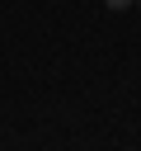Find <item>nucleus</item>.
Wrapping results in <instances>:
<instances>
[{
  "label": "nucleus",
  "instance_id": "nucleus-1",
  "mask_svg": "<svg viewBox=\"0 0 141 151\" xmlns=\"http://www.w3.org/2000/svg\"><path fill=\"white\" fill-rule=\"evenodd\" d=\"M103 5H108V9H113V14H118V9H132V5H136V0H103Z\"/></svg>",
  "mask_w": 141,
  "mask_h": 151
},
{
  "label": "nucleus",
  "instance_id": "nucleus-2",
  "mask_svg": "<svg viewBox=\"0 0 141 151\" xmlns=\"http://www.w3.org/2000/svg\"><path fill=\"white\" fill-rule=\"evenodd\" d=\"M136 9H141V0H136Z\"/></svg>",
  "mask_w": 141,
  "mask_h": 151
}]
</instances>
